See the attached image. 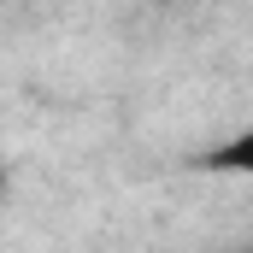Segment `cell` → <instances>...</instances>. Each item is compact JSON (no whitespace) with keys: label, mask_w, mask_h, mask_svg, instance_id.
<instances>
[{"label":"cell","mask_w":253,"mask_h":253,"mask_svg":"<svg viewBox=\"0 0 253 253\" xmlns=\"http://www.w3.org/2000/svg\"><path fill=\"white\" fill-rule=\"evenodd\" d=\"M200 165L206 171H224V177H248L253 183V124L242 135H230V141H218L212 153H200Z\"/></svg>","instance_id":"cell-1"}]
</instances>
